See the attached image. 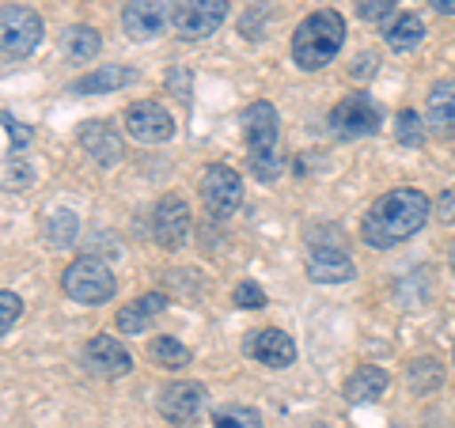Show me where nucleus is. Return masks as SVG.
Here are the masks:
<instances>
[{
    "label": "nucleus",
    "instance_id": "obj_7",
    "mask_svg": "<svg viewBox=\"0 0 455 428\" xmlns=\"http://www.w3.org/2000/svg\"><path fill=\"white\" fill-rule=\"evenodd\" d=\"M175 12H179L175 0H130L122 8V31L133 42H152L175 23Z\"/></svg>",
    "mask_w": 455,
    "mask_h": 428
},
{
    "label": "nucleus",
    "instance_id": "obj_28",
    "mask_svg": "<svg viewBox=\"0 0 455 428\" xmlns=\"http://www.w3.org/2000/svg\"><path fill=\"white\" fill-rule=\"evenodd\" d=\"M235 307H243V311H259V307H266V292L259 289L254 281H243V284H235Z\"/></svg>",
    "mask_w": 455,
    "mask_h": 428
},
{
    "label": "nucleus",
    "instance_id": "obj_9",
    "mask_svg": "<svg viewBox=\"0 0 455 428\" xmlns=\"http://www.w3.org/2000/svg\"><path fill=\"white\" fill-rule=\"evenodd\" d=\"M125 133H130L137 145H167L175 137V118L160 107L145 99V103L125 107Z\"/></svg>",
    "mask_w": 455,
    "mask_h": 428
},
{
    "label": "nucleus",
    "instance_id": "obj_22",
    "mask_svg": "<svg viewBox=\"0 0 455 428\" xmlns=\"http://www.w3.org/2000/svg\"><path fill=\"white\" fill-rule=\"evenodd\" d=\"M421 38H425V23H421V16H414V12L398 16L387 27V46L398 50V53H410L414 46H421Z\"/></svg>",
    "mask_w": 455,
    "mask_h": 428
},
{
    "label": "nucleus",
    "instance_id": "obj_15",
    "mask_svg": "<svg viewBox=\"0 0 455 428\" xmlns=\"http://www.w3.org/2000/svg\"><path fill=\"white\" fill-rule=\"evenodd\" d=\"M357 273V266L346 254V247H338V242H326V247H311L307 254V277L319 281V284H341Z\"/></svg>",
    "mask_w": 455,
    "mask_h": 428
},
{
    "label": "nucleus",
    "instance_id": "obj_21",
    "mask_svg": "<svg viewBox=\"0 0 455 428\" xmlns=\"http://www.w3.org/2000/svg\"><path fill=\"white\" fill-rule=\"evenodd\" d=\"M99 46H103V38H99L95 27H68V31L61 35V50L68 61H92V57L99 53Z\"/></svg>",
    "mask_w": 455,
    "mask_h": 428
},
{
    "label": "nucleus",
    "instance_id": "obj_3",
    "mask_svg": "<svg viewBox=\"0 0 455 428\" xmlns=\"http://www.w3.org/2000/svg\"><path fill=\"white\" fill-rule=\"evenodd\" d=\"M61 289L68 299H76V304H107V299L114 296V289H118V281H114V269L107 262L92 258V254H84V258H76L73 266L61 273Z\"/></svg>",
    "mask_w": 455,
    "mask_h": 428
},
{
    "label": "nucleus",
    "instance_id": "obj_17",
    "mask_svg": "<svg viewBox=\"0 0 455 428\" xmlns=\"http://www.w3.org/2000/svg\"><path fill=\"white\" fill-rule=\"evenodd\" d=\"M167 311V296L164 292H148V296H140V299H133V304H125L122 311H118V334H145L148 326L160 319Z\"/></svg>",
    "mask_w": 455,
    "mask_h": 428
},
{
    "label": "nucleus",
    "instance_id": "obj_18",
    "mask_svg": "<svg viewBox=\"0 0 455 428\" xmlns=\"http://www.w3.org/2000/svg\"><path fill=\"white\" fill-rule=\"evenodd\" d=\"M425 118H429V130L448 140L455 137V80H444L436 83L429 91V107H425Z\"/></svg>",
    "mask_w": 455,
    "mask_h": 428
},
{
    "label": "nucleus",
    "instance_id": "obj_32",
    "mask_svg": "<svg viewBox=\"0 0 455 428\" xmlns=\"http://www.w3.org/2000/svg\"><path fill=\"white\" fill-rule=\"evenodd\" d=\"M167 80L175 83V95H179V99H190V91H187V80H190V76H187V73H171Z\"/></svg>",
    "mask_w": 455,
    "mask_h": 428
},
{
    "label": "nucleus",
    "instance_id": "obj_13",
    "mask_svg": "<svg viewBox=\"0 0 455 428\" xmlns=\"http://www.w3.org/2000/svg\"><path fill=\"white\" fill-rule=\"evenodd\" d=\"M205 406V387L202 383H171V387L160 394V413L171 424H194L197 413Z\"/></svg>",
    "mask_w": 455,
    "mask_h": 428
},
{
    "label": "nucleus",
    "instance_id": "obj_4",
    "mask_svg": "<svg viewBox=\"0 0 455 428\" xmlns=\"http://www.w3.org/2000/svg\"><path fill=\"white\" fill-rule=\"evenodd\" d=\"M326 122H331V133L338 140H361V137L379 133L383 114H379L376 99L368 95V91H353V95H346L331 110V118H326Z\"/></svg>",
    "mask_w": 455,
    "mask_h": 428
},
{
    "label": "nucleus",
    "instance_id": "obj_10",
    "mask_svg": "<svg viewBox=\"0 0 455 428\" xmlns=\"http://www.w3.org/2000/svg\"><path fill=\"white\" fill-rule=\"evenodd\" d=\"M190 227H194V220H190V209H187V202H182V197L167 194V197H160V202H156L152 235H156V242H160L164 250H179L182 242L190 239Z\"/></svg>",
    "mask_w": 455,
    "mask_h": 428
},
{
    "label": "nucleus",
    "instance_id": "obj_33",
    "mask_svg": "<svg viewBox=\"0 0 455 428\" xmlns=\"http://www.w3.org/2000/svg\"><path fill=\"white\" fill-rule=\"evenodd\" d=\"M429 4L440 12V16H455V0H429Z\"/></svg>",
    "mask_w": 455,
    "mask_h": 428
},
{
    "label": "nucleus",
    "instance_id": "obj_30",
    "mask_svg": "<svg viewBox=\"0 0 455 428\" xmlns=\"http://www.w3.org/2000/svg\"><path fill=\"white\" fill-rule=\"evenodd\" d=\"M4 133H8V145H12V152H23L27 145H31V130H27V125H20L16 118H12V114L4 110Z\"/></svg>",
    "mask_w": 455,
    "mask_h": 428
},
{
    "label": "nucleus",
    "instance_id": "obj_11",
    "mask_svg": "<svg viewBox=\"0 0 455 428\" xmlns=\"http://www.w3.org/2000/svg\"><path fill=\"white\" fill-rule=\"evenodd\" d=\"M84 368H88L92 376H99V379H118V376H125L133 368V356L125 353V345L118 337L99 334V337H92L88 345H84Z\"/></svg>",
    "mask_w": 455,
    "mask_h": 428
},
{
    "label": "nucleus",
    "instance_id": "obj_2",
    "mask_svg": "<svg viewBox=\"0 0 455 428\" xmlns=\"http://www.w3.org/2000/svg\"><path fill=\"white\" fill-rule=\"evenodd\" d=\"M341 42H346V20L338 16L334 8H319L296 27L292 35V61L304 68V73H319L323 65H331Z\"/></svg>",
    "mask_w": 455,
    "mask_h": 428
},
{
    "label": "nucleus",
    "instance_id": "obj_6",
    "mask_svg": "<svg viewBox=\"0 0 455 428\" xmlns=\"http://www.w3.org/2000/svg\"><path fill=\"white\" fill-rule=\"evenodd\" d=\"M202 202L217 220H228L243 205V178L228 163H209L202 175Z\"/></svg>",
    "mask_w": 455,
    "mask_h": 428
},
{
    "label": "nucleus",
    "instance_id": "obj_26",
    "mask_svg": "<svg viewBox=\"0 0 455 428\" xmlns=\"http://www.w3.org/2000/svg\"><path fill=\"white\" fill-rule=\"evenodd\" d=\"M46 235H50V242L53 247H68V242L76 239V212H53L50 217V224H46Z\"/></svg>",
    "mask_w": 455,
    "mask_h": 428
},
{
    "label": "nucleus",
    "instance_id": "obj_27",
    "mask_svg": "<svg viewBox=\"0 0 455 428\" xmlns=\"http://www.w3.org/2000/svg\"><path fill=\"white\" fill-rule=\"evenodd\" d=\"M20 315H23V299L16 292H0V334H12Z\"/></svg>",
    "mask_w": 455,
    "mask_h": 428
},
{
    "label": "nucleus",
    "instance_id": "obj_5",
    "mask_svg": "<svg viewBox=\"0 0 455 428\" xmlns=\"http://www.w3.org/2000/svg\"><path fill=\"white\" fill-rule=\"evenodd\" d=\"M38 42H42L38 12L23 8V4L0 8V50H4V61H23V57H31Z\"/></svg>",
    "mask_w": 455,
    "mask_h": 428
},
{
    "label": "nucleus",
    "instance_id": "obj_25",
    "mask_svg": "<svg viewBox=\"0 0 455 428\" xmlns=\"http://www.w3.org/2000/svg\"><path fill=\"white\" fill-rule=\"evenodd\" d=\"M395 137H398V145H410V148H421L425 145V125L414 110H403L395 118Z\"/></svg>",
    "mask_w": 455,
    "mask_h": 428
},
{
    "label": "nucleus",
    "instance_id": "obj_8",
    "mask_svg": "<svg viewBox=\"0 0 455 428\" xmlns=\"http://www.w3.org/2000/svg\"><path fill=\"white\" fill-rule=\"evenodd\" d=\"M228 20V0H182L175 12V31L187 42H202L220 31Z\"/></svg>",
    "mask_w": 455,
    "mask_h": 428
},
{
    "label": "nucleus",
    "instance_id": "obj_19",
    "mask_svg": "<svg viewBox=\"0 0 455 428\" xmlns=\"http://www.w3.org/2000/svg\"><path fill=\"white\" fill-rule=\"evenodd\" d=\"M130 83H137V68H130V65H103V68H95V73L80 76L73 83V91L76 95H103V91H122V88H130Z\"/></svg>",
    "mask_w": 455,
    "mask_h": 428
},
{
    "label": "nucleus",
    "instance_id": "obj_12",
    "mask_svg": "<svg viewBox=\"0 0 455 428\" xmlns=\"http://www.w3.org/2000/svg\"><path fill=\"white\" fill-rule=\"evenodd\" d=\"M243 137H247V148H251V160H262V155H277V110L274 103H251L243 110Z\"/></svg>",
    "mask_w": 455,
    "mask_h": 428
},
{
    "label": "nucleus",
    "instance_id": "obj_34",
    "mask_svg": "<svg viewBox=\"0 0 455 428\" xmlns=\"http://www.w3.org/2000/svg\"><path fill=\"white\" fill-rule=\"evenodd\" d=\"M451 266H455V254H451Z\"/></svg>",
    "mask_w": 455,
    "mask_h": 428
},
{
    "label": "nucleus",
    "instance_id": "obj_20",
    "mask_svg": "<svg viewBox=\"0 0 455 428\" xmlns=\"http://www.w3.org/2000/svg\"><path fill=\"white\" fill-rule=\"evenodd\" d=\"M387 372L383 368H376V364H361L357 372H353L349 379H346V398L349 402H357V406H364V402H379L383 398V391H387Z\"/></svg>",
    "mask_w": 455,
    "mask_h": 428
},
{
    "label": "nucleus",
    "instance_id": "obj_24",
    "mask_svg": "<svg viewBox=\"0 0 455 428\" xmlns=\"http://www.w3.org/2000/svg\"><path fill=\"white\" fill-rule=\"evenodd\" d=\"M212 428H262V417L251 406H228V409H217Z\"/></svg>",
    "mask_w": 455,
    "mask_h": 428
},
{
    "label": "nucleus",
    "instance_id": "obj_31",
    "mask_svg": "<svg viewBox=\"0 0 455 428\" xmlns=\"http://www.w3.org/2000/svg\"><path fill=\"white\" fill-rule=\"evenodd\" d=\"M436 212H440V220H444V224H451V227H455V190L440 194V202H436Z\"/></svg>",
    "mask_w": 455,
    "mask_h": 428
},
{
    "label": "nucleus",
    "instance_id": "obj_29",
    "mask_svg": "<svg viewBox=\"0 0 455 428\" xmlns=\"http://www.w3.org/2000/svg\"><path fill=\"white\" fill-rule=\"evenodd\" d=\"M395 12V0H357V16L368 23H379Z\"/></svg>",
    "mask_w": 455,
    "mask_h": 428
},
{
    "label": "nucleus",
    "instance_id": "obj_16",
    "mask_svg": "<svg viewBox=\"0 0 455 428\" xmlns=\"http://www.w3.org/2000/svg\"><path fill=\"white\" fill-rule=\"evenodd\" d=\"M247 353L266 368H289L296 361V341L277 326H269V330H254L247 337Z\"/></svg>",
    "mask_w": 455,
    "mask_h": 428
},
{
    "label": "nucleus",
    "instance_id": "obj_1",
    "mask_svg": "<svg viewBox=\"0 0 455 428\" xmlns=\"http://www.w3.org/2000/svg\"><path fill=\"white\" fill-rule=\"evenodd\" d=\"M429 212H433V202L421 190H410V186L391 190L364 212L361 239L376 250H391L398 242H406L410 235H418L425 220H429Z\"/></svg>",
    "mask_w": 455,
    "mask_h": 428
},
{
    "label": "nucleus",
    "instance_id": "obj_23",
    "mask_svg": "<svg viewBox=\"0 0 455 428\" xmlns=\"http://www.w3.org/2000/svg\"><path fill=\"white\" fill-rule=\"evenodd\" d=\"M148 356L160 368H187L190 364V349L182 345V341H175V337H156L148 345Z\"/></svg>",
    "mask_w": 455,
    "mask_h": 428
},
{
    "label": "nucleus",
    "instance_id": "obj_14",
    "mask_svg": "<svg viewBox=\"0 0 455 428\" xmlns=\"http://www.w3.org/2000/svg\"><path fill=\"white\" fill-rule=\"evenodd\" d=\"M76 140H80V148L88 152L99 167H114V163L122 160V137H118V130H114L110 122H103V118L84 122L80 133H76Z\"/></svg>",
    "mask_w": 455,
    "mask_h": 428
}]
</instances>
